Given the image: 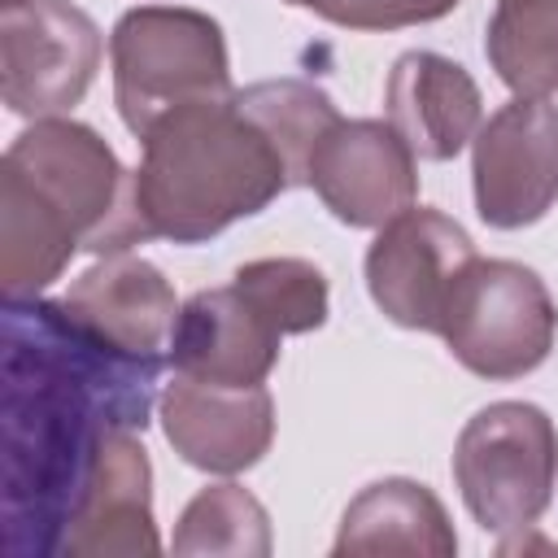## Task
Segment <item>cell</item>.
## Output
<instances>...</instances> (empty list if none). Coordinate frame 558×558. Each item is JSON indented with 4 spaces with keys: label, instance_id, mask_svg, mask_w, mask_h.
<instances>
[{
    "label": "cell",
    "instance_id": "19",
    "mask_svg": "<svg viewBox=\"0 0 558 558\" xmlns=\"http://www.w3.org/2000/svg\"><path fill=\"white\" fill-rule=\"evenodd\" d=\"M174 554H270V519L262 501L240 484L201 488L174 532Z\"/></svg>",
    "mask_w": 558,
    "mask_h": 558
},
{
    "label": "cell",
    "instance_id": "12",
    "mask_svg": "<svg viewBox=\"0 0 558 558\" xmlns=\"http://www.w3.org/2000/svg\"><path fill=\"white\" fill-rule=\"evenodd\" d=\"M161 427L187 466L235 475L270 449L275 405L266 384H218L174 371L161 397Z\"/></svg>",
    "mask_w": 558,
    "mask_h": 558
},
{
    "label": "cell",
    "instance_id": "17",
    "mask_svg": "<svg viewBox=\"0 0 558 558\" xmlns=\"http://www.w3.org/2000/svg\"><path fill=\"white\" fill-rule=\"evenodd\" d=\"M484 52L510 92H558V0H497Z\"/></svg>",
    "mask_w": 558,
    "mask_h": 558
},
{
    "label": "cell",
    "instance_id": "10",
    "mask_svg": "<svg viewBox=\"0 0 558 558\" xmlns=\"http://www.w3.org/2000/svg\"><path fill=\"white\" fill-rule=\"evenodd\" d=\"M475 209L497 231L532 227L558 201V109L545 96L501 105L475 131Z\"/></svg>",
    "mask_w": 558,
    "mask_h": 558
},
{
    "label": "cell",
    "instance_id": "4",
    "mask_svg": "<svg viewBox=\"0 0 558 558\" xmlns=\"http://www.w3.org/2000/svg\"><path fill=\"white\" fill-rule=\"evenodd\" d=\"M327 323V279L305 257L244 262L231 283L196 292L170 331V366L218 384H262L292 331Z\"/></svg>",
    "mask_w": 558,
    "mask_h": 558
},
{
    "label": "cell",
    "instance_id": "5",
    "mask_svg": "<svg viewBox=\"0 0 558 558\" xmlns=\"http://www.w3.org/2000/svg\"><path fill=\"white\" fill-rule=\"evenodd\" d=\"M109 57L113 100L135 135L179 105L231 92L222 26L196 9H131L109 35Z\"/></svg>",
    "mask_w": 558,
    "mask_h": 558
},
{
    "label": "cell",
    "instance_id": "6",
    "mask_svg": "<svg viewBox=\"0 0 558 558\" xmlns=\"http://www.w3.org/2000/svg\"><path fill=\"white\" fill-rule=\"evenodd\" d=\"M453 480L484 532H527L558 480V432L541 405L493 401L458 436Z\"/></svg>",
    "mask_w": 558,
    "mask_h": 558
},
{
    "label": "cell",
    "instance_id": "9",
    "mask_svg": "<svg viewBox=\"0 0 558 558\" xmlns=\"http://www.w3.org/2000/svg\"><path fill=\"white\" fill-rule=\"evenodd\" d=\"M471 262L475 244L453 218L410 205L375 235L366 253V288L397 327L440 331L453 288Z\"/></svg>",
    "mask_w": 558,
    "mask_h": 558
},
{
    "label": "cell",
    "instance_id": "16",
    "mask_svg": "<svg viewBox=\"0 0 558 558\" xmlns=\"http://www.w3.org/2000/svg\"><path fill=\"white\" fill-rule=\"evenodd\" d=\"M336 554H432L449 558L458 549V536L449 527L445 506L432 497L427 484L414 480H379L366 484L344 519L340 536L331 545Z\"/></svg>",
    "mask_w": 558,
    "mask_h": 558
},
{
    "label": "cell",
    "instance_id": "7",
    "mask_svg": "<svg viewBox=\"0 0 558 558\" xmlns=\"http://www.w3.org/2000/svg\"><path fill=\"white\" fill-rule=\"evenodd\" d=\"M558 331V310L536 270L519 262H471L453 288L440 336L449 353L484 379H519L536 371Z\"/></svg>",
    "mask_w": 558,
    "mask_h": 558
},
{
    "label": "cell",
    "instance_id": "2",
    "mask_svg": "<svg viewBox=\"0 0 558 558\" xmlns=\"http://www.w3.org/2000/svg\"><path fill=\"white\" fill-rule=\"evenodd\" d=\"M148 240L135 174L83 122L39 118L0 170V279L4 296H35L78 248L122 253Z\"/></svg>",
    "mask_w": 558,
    "mask_h": 558
},
{
    "label": "cell",
    "instance_id": "15",
    "mask_svg": "<svg viewBox=\"0 0 558 558\" xmlns=\"http://www.w3.org/2000/svg\"><path fill=\"white\" fill-rule=\"evenodd\" d=\"M61 301L109 340L144 353H157V344L170 340L179 318L174 288L166 283V275L153 262L126 253H105V262L83 270Z\"/></svg>",
    "mask_w": 558,
    "mask_h": 558
},
{
    "label": "cell",
    "instance_id": "13",
    "mask_svg": "<svg viewBox=\"0 0 558 558\" xmlns=\"http://www.w3.org/2000/svg\"><path fill=\"white\" fill-rule=\"evenodd\" d=\"M153 523V471L135 432L105 445L96 475L78 501V514L61 541L65 558H148L157 554Z\"/></svg>",
    "mask_w": 558,
    "mask_h": 558
},
{
    "label": "cell",
    "instance_id": "1",
    "mask_svg": "<svg viewBox=\"0 0 558 558\" xmlns=\"http://www.w3.org/2000/svg\"><path fill=\"white\" fill-rule=\"evenodd\" d=\"M0 379V554L52 558L105 445L148 427L161 353L109 340L65 301L9 296Z\"/></svg>",
    "mask_w": 558,
    "mask_h": 558
},
{
    "label": "cell",
    "instance_id": "11",
    "mask_svg": "<svg viewBox=\"0 0 558 558\" xmlns=\"http://www.w3.org/2000/svg\"><path fill=\"white\" fill-rule=\"evenodd\" d=\"M305 183L349 227H384L418 196L410 144L392 131V122L375 118H336L314 144Z\"/></svg>",
    "mask_w": 558,
    "mask_h": 558
},
{
    "label": "cell",
    "instance_id": "3",
    "mask_svg": "<svg viewBox=\"0 0 558 558\" xmlns=\"http://www.w3.org/2000/svg\"><path fill=\"white\" fill-rule=\"evenodd\" d=\"M140 140L135 205L148 235L174 244H201L292 187L279 148L240 109L235 92L179 105Z\"/></svg>",
    "mask_w": 558,
    "mask_h": 558
},
{
    "label": "cell",
    "instance_id": "8",
    "mask_svg": "<svg viewBox=\"0 0 558 558\" xmlns=\"http://www.w3.org/2000/svg\"><path fill=\"white\" fill-rule=\"evenodd\" d=\"M4 105L26 118H52L83 100L100 65V31L70 0L0 4Z\"/></svg>",
    "mask_w": 558,
    "mask_h": 558
},
{
    "label": "cell",
    "instance_id": "18",
    "mask_svg": "<svg viewBox=\"0 0 558 558\" xmlns=\"http://www.w3.org/2000/svg\"><path fill=\"white\" fill-rule=\"evenodd\" d=\"M235 100L270 135V144L279 148L292 187L305 183L310 179L314 144L340 118L336 105H331V96L318 92L314 83H301V78H266V83H253V87L235 92Z\"/></svg>",
    "mask_w": 558,
    "mask_h": 558
},
{
    "label": "cell",
    "instance_id": "14",
    "mask_svg": "<svg viewBox=\"0 0 558 558\" xmlns=\"http://www.w3.org/2000/svg\"><path fill=\"white\" fill-rule=\"evenodd\" d=\"M388 122L423 161H449L475 140L480 126V87L475 78L440 52L397 57L384 87Z\"/></svg>",
    "mask_w": 558,
    "mask_h": 558
},
{
    "label": "cell",
    "instance_id": "20",
    "mask_svg": "<svg viewBox=\"0 0 558 558\" xmlns=\"http://www.w3.org/2000/svg\"><path fill=\"white\" fill-rule=\"evenodd\" d=\"M349 31H397L445 17L458 0H288Z\"/></svg>",
    "mask_w": 558,
    "mask_h": 558
}]
</instances>
